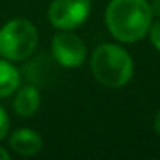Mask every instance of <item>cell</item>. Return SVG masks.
<instances>
[{
    "instance_id": "obj_10",
    "label": "cell",
    "mask_w": 160,
    "mask_h": 160,
    "mask_svg": "<svg viewBox=\"0 0 160 160\" xmlns=\"http://www.w3.org/2000/svg\"><path fill=\"white\" fill-rule=\"evenodd\" d=\"M149 35H151V41L155 46V49L160 50V21L149 27Z\"/></svg>"
},
{
    "instance_id": "obj_8",
    "label": "cell",
    "mask_w": 160,
    "mask_h": 160,
    "mask_svg": "<svg viewBox=\"0 0 160 160\" xmlns=\"http://www.w3.org/2000/svg\"><path fill=\"white\" fill-rule=\"evenodd\" d=\"M21 75L18 69L8 63L0 60V98H7L11 93H14L19 87Z\"/></svg>"
},
{
    "instance_id": "obj_4",
    "label": "cell",
    "mask_w": 160,
    "mask_h": 160,
    "mask_svg": "<svg viewBox=\"0 0 160 160\" xmlns=\"http://www.w3.org/2000/svg\"><path fill=\"white\" fill-rule=\"evenodd\" d=\"M90 0H53L49 8V21L61 30L82 25L90 16Z\"/></svg>"
},
{
    "instance_id": "obj_9",
    "label": "cell",
    "mask_w": 160,
    "mask_h": 160,
    "mask_svg": "<svg viewBox=\"0 0 160 160\" xmlns=\"http://www.w3.org/2000/svg\"><path fill=\"white\" fill-rule=\"evenodd\" d=\"M8 129H10L8 115H7V112L3 110V107L0 105V140L5 138V135L8 133Z\"/></svg>"
},
{
    "instance_id": "obj_11",
    "label": "cell",
    "mask_w": 160,
    "mask_h": 160,
    "mask_svg": "<svg viewBox=\"0 0 160 160\" xmlns=\"http://www.w3.org/2000/svg\"><path fill=\"white\" fill-rule=\"evenodd\" d=\"M149 10H151L152 16H158L160 18V0H152L151 5H149Z\"/></svg>"
},
{
    "instance_id": "obj_7",
    "label": "cell",
    "mask_w": 160,
    "mask_h": 160,
    "mask_svg": "<svg viewBox=\"0 0 160 160\" xmlns=\"http://www.w3.org/2000/svg\"><path fill=\"white\" fill-rule=\"evenodd\" d=\"M39 102H41L39 91L32 85L24 87L14 99V110L21 116H32L39 108Z\"/></svg>"
},
{
    "instance_id": "obj_12",
    "label": "cell",
    "mask_w": 160,
    "mask_h": 160,
    "mask_svg": "<svg viewBox=\"0 0 160 160\" xmlns=\"http://www.w3.org/2000/svg\"><path fill=\"white\" fill-rule=\"evenodd\" d=\"M154 127H155V132L160 135V110H158V113H157V116H155V121H154Z\"/></svg>"
},
{
    "instance_id": "obj_3",
    "label": "cell",
    "mask_w": 160,
    "mask_h": 160,
    "mask_svg": "<svg viewBox=\"0 0 160 160\" xmlns=\"http://www.w3.org/2000/svg\"><path fill=\"white\" fill-rule=\"evenodd\" d=\"M38 44V32L27 19H13L0 30V55L7 60H27Z\"/></svg>"
},
{
    "instance_id": "obj_6",
    "label": "cell",
    "mask_w": 160,
    "mask_h": 160,
    "mask_svg": "<svg viewBox=\"0 0 160 160\" xmlns=\"http://www.w3.org/2000/svg\"><path fill=\"white\" fill-rule=\"evenodd\" d=\"M10 144H11L13 151H16L19 155L28 157V155H35L41 151L42 140L32 129H19V130L13 132V135L10 138Z\"/></svg>"
},
{
    "instance_id": "obj_2",
    "label": "cell",
    "mask_w": 160,
    "mask_h": 160,
    "mask_svg": "<svg viewBox=\"0 0 160 160\" xmlns=\"http://www.w3.org/2000/svg\"><path fill=\"white\" fill-rule=\"evenodd\" d=\"M91 69L99 83L108 88L124 87L133 74L130 55L116 44L99 46L91 58Z\"/></svg>"
},
{
    "instance_id": "obj_13",
    "label": "cell",
    "mask_w": 160,
    "mask_h": 160,
    "mask_svg": "<svg viewBox=\"0 0 160 160\" xmlns=\"http://www.w3.org/2000/svg\"><path fill=\"white\" fill-rule=\"evenodd\" d=\"M8 158H10V154L3 148H0V160H8Z\"/></svg>"
},
{
    "instance_id": "obj_5",
    "label": "cell",
    "mask_w": 160,
    "mask_h": 160,
    "mask_svg": "<svg viewBox=\"0 0 160 160\" xmlns=\"http://www.w3.org/2000/svg\"><path fill=\"white\" fill-rule=\"evenodd\" d=\"M53 58L64 68H77L87 57V46L77 35L61 32L53 36L52 41Z\"/></svg>"
},
{
    "instance_id": "obj_1",
    "label": "cell",
    "mask_w": 160,
    "mask_h": 160,
    "mask_svg": "<svg viewBox=\"0 0 160 160\" xmlns=\"http://www.w3.org/2000/svg\"><path fill=\"white\" fill-rule=\"evenodd\" d=\"M151 18L146 0H112L105 11L110 33L122 42L141 39L151 27Z\"/></svg>"
}]
</instances>
